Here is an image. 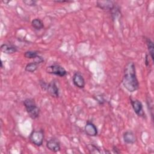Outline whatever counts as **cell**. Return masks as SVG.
I'll return each instance as SVG.
<instances>
[{
	"label": "cell",
	"mask_w": 154,
	"mask_h": 154,
	"mask_svg": "<svg viewBox=\"0 0 154 154\" xmlns=\"http://www.w3.org/2000/svg\"><path fill=\"white\" fill-rule=\"evenodd\" d=\"M122 84L129 92H134L138 89L139 82L137 78L135 66L133 62H129L125 66Z\"/></svg>",
	"instance_id": "cell-1"
},
{
	"label": "cell",
	"mask_w": 154,
	"mask_h": 154,
	"mask_svg": "<svg viewBox=\"0 0 154 154\" xmlns=\"http://www.w3.org/2000/svg\"><path fill=\"white\" fill-rule=\"evenodd\" d=\"M23 105L28 114L31 119H36L39 116L40 108L37 106L33 99H26L23 101Z\"/></svg>",
	"instance_id": "cell-2"
},
{
	"label": "cell",
	"mask_w": 154,
	"mask_h": 154,
	"mask_svg": "<svg viewBox=\"0 0 154 154\" xmlns=\"http://www.w3.org/2000/svg\"><path fill=\"white\" fill-rule=\"evenodd\" d=\"M96 6L104 11L111 13L112 15L117 14L119 12V8L115 1H97Z\"/></svg>",
	"instance_id": "cell-3"
},
{
	"label": "cell",
	"mask_w": 154,
	"mask_h": 154,
	"mask_svg": "<svg viewBox=\"0 0 154 154\" xmlns=\"http://www.w3.org/2000/svg\"><path fill=\"white\" fill-rule=\"evenodd\" d=\"M40 84L43 90L46 91L51 96L55 97L59 96V88L54 81H52L49 83H46L45 81H41Z\"/></svg>",
	"instance_id": "cell-4"
},
{
	"label": "cell",
	"mask_w": 154,
	"mask_h": 154,
	"mask_svg": "<svg viewBox=\"0 0 154 154\" xmlns=\"http://www.w3.org/2000/svg\"><path fill=\"white\" fill-rule=\"evenodd\" d=\"M29 138L31 142L37 146H41L44 140V132L43 129L33 130L29 135Z\"/></svg>",
	"instance_id": "cell-5"
},
{
	"label": "cell",
	"mask_w": 154,
	"mask_h": 154,
	"mask_svg": "<svg viewBox=\"0 0 154 154\" xmlns=\"http://www.w3.org/2000/svg\"><path fill=\"white\" fill-rule=\"evenodd\" d=\"M46 72L48 73L55 75L60 77H63L67 75L66 69L58 64H54L47 67Z\"/></svg>",
	"instance_id": "cell-6"
},
{
	"label": "cell",
	"mask_w": 154,
	"mask_h": 154,
	"mask_svg": "<svg viewBox=\"0 0 154 154\" xmlns=\"http://www.w3.org/2000/svg\"><path fill=\"white\" fill-rule=\"evenodd\" d=\"M130 101H131V103L132 106V108L134 112H135V114L138 117L144 118L146 117V114L143 110V106L142 103L137 99H132L131 97H130Z\"/></svg>",
	"instance_id": "cell-7"
},
{
	"label": "cell",
	"mask_w": 154,
	"mask_h": 154,
	"mask_svg": "<svg viewBox=\"0 0 154 154\" xmlns=\"http://www.w3.org/2000/svg\"><path fill=\"white\" fill-rule=\"evenodd\" d=\"M72 81L73 84L79 88H83L85 87V79L79 72H76L73 74Z\"/></svg>",
	"instance_id": "cell-8"
},
{
	"label": "cell",
	"mask_w": 154,
	"mask_h": 154,
	"mask_svg": "<svg viewBox=\"0 0 154 154\" xmlns=\"http://www.w3.org/2000/svg\"><path fill=\"white\" fill-rule=\"evenodd\" d=\"M35 59H36V60L35 61L31 62V63L26 64V66H25V69L26 72H35L38 69V64L44 61L43 58L39 55Z\"/></svg>",
	"instance_id": "cell-9"
},
{
	"label": "cell",
	"mask_w": 154,
	"mask_h": 154,
	"mask_svg": "<svg viewBox=\"0 0 154 154\" xmlns=\"http://www.w3.org/2000/svg\"><path fill=\"white\" fill-rule=\"evenodd\" d=\"M46 147L53 152H57L60 150L61 147L58 140L56 138H51L46 142Z\"/></svg>",
	"instance_id": "cell-10"
},
{
	"label": "cell",
	"mask_w": 154,
	"mask_h": 154,
	"mask_svg": "<svg viewBox=\"0 0 154 154\" xmlns=\"http://www.w3.org/2000/svg\"><path fill=\"white\" fill-rule=\"evenodd\" d=\"M84 131L85 134L90 137H95L97 135V129L96 126L91 122H87L85 127Z\"/></svg>",
	"instance_id": "cell-11"
},
{
	"label": "cell",
	"mask_w": 154,
	"mask_h": 154,
	"mask_svg": "<svg viewBox=\"0 0 154 154\" xmlns=\"http://www.w3.org/2000/svg\"><path fill=\"white\" fill-rule=\"evenodd\" d=\"M123 141L126 144H134L136 141L137 138L133 132L131 131H126L123 135Z\"/></svg>",
	"instance_id": "cell-12"
},
{
	"label": "cell",
	"mask_w": 154,
	"mask_h": 154,
	"mask_svg": "<svg viewBox=\"0 0 154 154\" xmlns=\"http://www.w3.org/2000/svg\"><path fill=\"white\" fill-rule=\"evenodd\" d=\"M1 50L7 54H14L17 51V49L16 46L8 44H2L1 46Z\"/></svg>",
	"instance_id": "cell-13"
},
{
	"label": "cell",
	"mask_w": 154,
	"mask_h": 154,
	"mask_svg": "<svg viewBox=\"0 0 154 154\" xmlns=\"http://www.w3.org/2000/svg\"><path fill=\"white\" fill-rule=\"evenodd\" d=\"M146 42L147 44V49L150 54V56L153 61V53H154V46H153V43L151 40L150 38H146Z\"/></svg>",
	"instance_id": "cell-14"
},
{
	"label": "cell",
	"mask_w": 154,
	"mask_h": 154,
	"mask_svg": "<svg viewBox=\"0 0 154 154\" xmlns=\"http://www.w3.org/2000/svg\"><path fill=\"white\" fill-rule=\"evenodd\" d=\"M31 25H32V27L37 30H40L44 28V25H43V22L40 19H37V18L34 19L32 20Z\"/></svg>",
	"instance_id": "cell-15"
},
{
	"label": "cell",
	"mask_w": 154,
	"mask_h": 154,
	"mask_svg": "<svg viewBox=\"0 0 154 154\" xmlns=\"http://www.w3.org/2000/svg\"><path fill=\"white\" fill-rule=\"evenodd\" d=\"M24 56L27 58L35 59L38 56V52L36 51H28L25 52Z\"/></svg>",
	"instance_id": "cell-16"
},
{
	"label": "cell",
	"mask_w": 154,
	"mask_h": 154,
	"mask_svg": "<svg viewBox=\"0 0 154 154\" xmlns=\"http://www.w3.org/2000/svg\"><path fill=\"white\" fill-rule=\"evenodd\" d=\"M88 150L90 153H100L101 151L99 150V147L93 144H89L87 146Z\"/></svg>",
	"instance_id": "cell-17"
},
{
	"label": "cell",
	"mask_w": 154,
	"mask_h": 154,
	"mask_svg": "<svg viewBox=\"0 0 154 154\" xmlns=\"http://www.w3.org/2000/svg\"><path fill=\"white\" fill-rule=\"evenodd\" d=\"M23 2L26 5H29V6H35L37 2L35 1H33V0H26V1H23Z\"/></svg>",
	"instance_id": "cell-18"
},
{
	"label": "cell",
	"mask_w": 154,
	"mask_h": 154,
	"mask_svg": "<svg viewBox=\"0 0 154 154\" xmlns=\"http://www.w3.org/2000/svg\"><path fill=\"white\" fill-rule=\"evenodd\" d=\"M112 151L115 153H120V150L116 146H113L112 147Z\"/></svg>",
	"instance_id": "cell-19"
},
{
	"label": "cell",
	"mask_w": 154,
	"mask_h": 154,
	"mask_svg": "<svg viewBox=\"0 0 154 154\" xmlns=\"http://www.w3.org/2000/svg\"><path fill=\"white\" fill-rule=\"evenodd\" d=\"M145 64L146 66H148L149 64V56L147 54L146 55V58H145Z\"/></svg>",
	"instance_id": "cell-20"
},
{
	"label": "cell",
	"mask_w": 154,
	"mask_h": 154,
	"mask_svg": "<svg viewBox=\"0 0 154 154\" xmlns=\"http://www.w3.org/2000/svg\"><path fill=\"white\" fill-rule=\"evenodd\" d=\"M54 2L58 3H63V2H68V1H54Z\"/></svg>",
	"instance_id": "cell-21"
}]
</instances>
